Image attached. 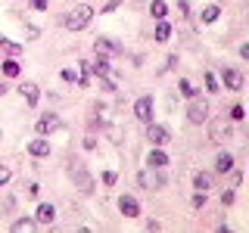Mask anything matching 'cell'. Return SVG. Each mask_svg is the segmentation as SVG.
<instances>
[{
  "instance_id": "obj_1",
  "label": "cell",
  "mask_w": 249,
  "mask_h": 233,
  "mask_svg": "<svg viewBox=\"0 0 249 233\" xmlns=\"http://www.w3.org/2000/svg\"><path fill=\"white\" fill-rule=\"evenodd\" d=\"M90 19H93V10L88 3H78V6H72V10H66L59 16V22L66 25L69 31H84L90 25Z\"/></svg>"
},
{
  "instance_id": "obj_2",
  "label": "cell",
  "mask_w": 249,
  "mask_h": 233,
  "mask_svg": "<svg viewBox=\"0 0 249 233\" xmlns=\"http://www.w3.org/2000/svg\"><path fill=\"white\" fill-rule=\"evenodd\" d=\"M69 177L75 181V186H78L81 193H93V177L88 174L84 162H78V159H72V162H69Z\"/></svg>"
},
{
  "instance_id": "obj_3",
  "label": "cell",
  "mask_w": 249,
  "mask_h": 233,
  "mask_svg": "<svg viewBox=\"0 0 249 233\" xmlns=\"http://www.w3.org/2000/svg\"><path fill=\"white\" fill-rule=\"evenodd\" d=\"M187 121H190V124H202V121H209V103H206V100H196V97H193L190 109H187Z\"/></svg>"
},
{
  "instance_id": "obj_4",
  "label": "cell",
  "mask_w": 249,
  "mask_h": 233,
  "mask_svg": "<svg viewBox=\"0 0 249 233\" xmlns=\"http://www.w3.org/2000/svg\"><path fill=\"white\" fill-rule=\"evenodd\" d=\"M146 140H150L153 146H165L171 134H168V128H162V124H153V121H146Z\"/></svg>"
},
{
  "instance_id": "obj_5",
  "label": "cell",
  "mask_w": 249,
  "mask_h": 233,
  "mask_svg": "<svg viewBox=\"0 0 249 233\" xmlns=\"http://www.w3.org/2000/svg\"><path fill=\"white\" fill-rule=\"evenodd\" d=\"M221 81L228 90H243V72L240 68H221Z\"/></svg>"
},
{
  "instance_id": "obj_6",
  "label": "cell",
  "mask_w": 249,
  "mask_h": 233,
  "mask_svg": "<svg viewBox=\"0 0 249 233\" xmlns=\"http://www.w3.org/2000/svg\"><path fill=\"white\" fill-rule=\"evenodd\" d=\"M93 50H97L100 56H115V53H122V44L109 41V37H97V41H93Z\"/></svg>"
},
{
  "instance_id": "obj_7",
  "label": "cell",
  "mask_w": 249,
  "mask_h": 233,
  "mask_svg": "<svg viewBox=\"0 0 249 233\" xmlns=\"http://www.w3.org/2000/svg\"><path fill=\"white\" fill-rule=\"evenodd\" d=\"M134 118H140L143 124L153 118V100L150 97H140L137 103H134Z\"/></svg>"
},
{
  "instance_id": "obj_8",
  "label": "cell",
  "mask_w": 249,
  "mask_h": 233,
  "mask_svg": "<svg viewBox=\"0 0 249 233\" xmlns=\"http://www.w3.org/2000/svg\"><path fill=\"white\" fill-rule=\"evenodd\" d=\"M59 128V118H56V115H41V118H37L35 121V131H37V134H53V131H56Z\"/></svg>"
},
{
  "instance_id": "obj_9",
  "label": "cell",
  "mask_w": 249,
  "mask_h": 233,
  "mask_svg": "<svg viewBox=\"0 0 249 233\" xmlns=\"http://www.w3.org/2000/svg\"><path fill=\"white\" fill-rule=\"evenodd\" d=\"M28 152L35 155V159H44V155H50V140H44V137L31 140V143H28Z\"/></svg>"
},
{
  "instance_id": "obj_10",
  "label": "cell",
  "mask_w": 249,
  "mask_h": 233,
  "mask_svg": "<svg viewBox=\"0 0 249 233\" xmlns=\"http://www.w3.org/2000/svg\"><path fill=\"white\" fill-rule=\"evenodd\" d=\"M119 208H122L124 217H137V215H140V205H137L134 196H122V199H119Z\"/></svg>"
},
{
  "instance_id": "obj_11",
  "label": "cell",
  "mask_w": 249,
  "mask_h": 233,
  "mask_svg": "<svg viewBox=\"0 0 249 233\" xmlns=\"http://www.w3.org/2000/svg\"><path fill=\"white\" fill-rule=\"evenodd\" d=\"M53 221H56V208H53V205H47V202H44V205H37L35 224H53Z\"/></svg>"
},
{
  "instance_id": "obj_12",
  "label": "cell",
  "mask_w": 249,
  "mask_h": 233,
  "mask_svg": "<svg viewBox=\"0 0 249 233\" xmlns=\"http://www.w3.org/2000/svg\"><path fill=\"white\" fill-rule=\"evenodd\" d=\"M212 143H224V140L231 137V124H224V121H212Z\"/></svg>"
},
{
  "instance_id": "obj_13",
  "label": "cell",
  "mask_w": 249,
  "mask_h": 233,
  "mask_svg": "<svg viewBox=\"0 0 249 233\" xmlns=\"http://www.w3.org/2000/svg\"><path fill=\"white\" fill-rule=\"evenodd\" d=\"M193 186H196L199 193L212 190V174H209V171H196V174H193Z\"/></svg>"
},
{
  "instance_id": "obj_14",
  "label": "cell",
  "mask_w": 249,
  "mask_h": 233,
  "mask_svg": "<svg viewBox=\"0 0 249 233\" xmlns=\"http://www.w3.org/2000/svg\"><path fill=\"white\" fill-rule=\"evenodd\" d=\"M88 66H90V72L97 75V78H103V75L112 72V68H109V59H106V56H100V53H97V62H88Z\"/></svg>"
},
{
  "instance_id": "obj_15",
  "label": "cell",
  "mask_w": 249,
  "mask_h": 233,
  "mask_svg": "<svg viewBox=\"0 0 249 233\" xmlns=\"http://www.w3.org/2000/svg\"><path fill=\"white\" fill-rule=\"evenodd\" d=\"M231 168H233V155H231V152H218L215 171H218V174H224V171H231Z\"/></svg>"
},
{
  "instance_id": "obj_16",
  "label": "cell",
  "mask_w": 249,
  "mask_h": 233,
  "mask_svg": "<svg viewBox=\"0 0 249 233\" xmlns=\"http://www.w3.org/2000/svg\"><path fill=\"white\" fill-rule=\"evenodd\" d=\"M19 90H22V97H25V103H28V106H35V103H37V84H31V81H28V84H22Z\"/></svg>"
},
{
  "instance_id": "obj_17",
  "label": "cell",
  "mask_w": 249,
  "mask_h": 233,
  "mask_svg": "<svg viewBox=\"0 0 249 233\" xmlns=\"http://www.w3.org/2000/svg\"><path fill=\"white\" fill-rule=\"evenodd\" d=\"M168 37H171V25H168L165 19H159V25H156V41H159V44H165Z\"/></svg>"
},
{
  "instance_id": "obj_18",
  "label": "cell",
  "mask_w": 249,
  "mask_h": 233,
  "mask_svg": "<svg viewBox=\"0 0 249 233\" xmlns=\"http://www.w3.org/2000/svg\"><path fill=\"white\" fill-rule=\"evenodd\" d=\"M165 165H168V155L162 150H153L150 152V168H165Z\"/></svg>"
},
{
  "instance_id": "obj_19",
  "label": "cell",
  "mask_w": 249,
  "mask_h": 233,
  "mask_svg": "<svg viewBox=\"0 0 249 233\" xmlns=\"http://www.w3.org/2000/svg\"><path fill=\"white\" fill-rule=\"evenodd\" d=\"M0 53H6V56H19L22 44H13V41H3V37H0Z\"/></svg>"
},
{
  "instance_id": "obj_20",
  "label": "cell",
  "mask_w": 249,
  "mask_h": 233,
  "mask_svg": "<svg viewBox=\"0 0 249 233\" xmlns=\"http://www.w3.org/2000/svg\"><path fill=\"white\" fill-rule=\"evenodd\" d=\"M150 13H153V19H165V16H168V6L162 3V0H153V3H150Z\"/></svg>"
},
{
  "instance_id": "obj_21",
  "label": "cell",
  "mask_w": 249,
  "mask_h": 233,
  "mask_svg": "<svg viewBox=\"0 0 249 233\" xmlns=\"http://www.w3.org/2000/svg\"><path fill=\"white\" fill-rule=\"evenodd\" d=\"M19 72H22V66H19L16 59H6V62H3V75H6V78H19Z\"/></svg>"
},
{
  "instance_id": "obj_22",
  "label": "cell",
  "mask_w": 249,
  "mask_h": 233,
  "mask_svg": "<svg viewBox=\"0 0 249 233\" xmlns=\"http://www.w3.org/2000/svg\"><path fill=\"white\" fill-rule=\"evenodd\" d=\"M218 16H221V13H218V6H206V10H202V13H199V19H202V22H206V25H212V22L218 19Z\"/></svg>"
},
{
  "instance_id": "obj_23",
  "label": "cell",
  "mask_w": 249,
  "mask_h": 233,
  "mask_svg": "<svg viewBox=\"0 0 249 233\" xmlns=\"http://www.w3.org/2000/svg\"><path fill=\"white\" fill-rule=\"evenodd\" d=\"M31 227H35V221H31V217H19V221L13 224V230H16V233H22V230H31Z\"/></svg>"
},
{
  "instance_id": "obj_24",
  "label": "cell",
  "mask_w": 249,
  "mask_h": 233,
  "mask_svg": "<svg viewBox=\"0 0 249 233\" xmlns=\"http://www.w3.org/2000/svg\"><path fill=\"white\" fill-rule=\"evenodd\" d=\"M178 87H181V93H184V97H190V100H193V97H196V90H193V84H190V81H187V78H184V81H181V84H178Z\"/></svg>"
},
{
  "instance_id": "obj_25",
  "label": "cell",
  "mask_w": 249,
  "mask_h": 233,
  "mask_svg": "<svg viewBox=\"0 0 249 233\" xmlns=\"http://www.w3.org/2000/svg\"><path fill=\"white\" fill-rule=\"evenodd\" d=\"M231 118H233V121H243V118H246L243 106H233V109H231Z\"/></svg>"
},
{
  "instance_id": "obj_26",
  "label": "cell",
  "mask_w": 249,
  "mask_h": 233,
  "mask_svg": "<svg viewBox=\"0 0 249 233\" xmlns=\"http://www.w3.org/2000/svg\"><path fill=\"white\" fill-rule=\"evenodd\" d=\"M10 177H13V171L6 168V165H0V186H3V183H10Z\"/></svg>"
},
{
  "instance_id": "obj_27",
  "label": "cell",
  "mask_w": 249,
  "mask_h": 233,
  "mask_svg": "<svg viewBox=\"0 0 249 233\" xmlns=\"http://www.w3.org/2000/svg\"><path fill=\"white\" fill-rule=\"evenodd\" d=\"M115 181H119V174H115V171H106V174H103V183L106 186H112Z\"/></svg>"
},
{
  "instance_id": "obj_28",
  "label": "cell",
  "mask_w": 249,
  "mask_h": 233,
  "mask_svg": "<svg viewBox=\"0 0 249 233\" xmlns=\"http://www.w3.org/2000/svg\"><path fill=\"white\" fill-rule=\"evenodd\" d=\"M206 90H218V81H215V75H206Z\"/></svg>"
},
{
  "instance_id": "obj_29",
  "label": "cell",
  "mask_w": 249,
  "mask_h": 233,
  "mask_svg": "<svg viewBox=\"0 0 249 233\" xmlns=\"http://www.w3.org/2000/svg\"><path fill=\"white\" fill-rule=\"evenodd\" d=\"M62 81H69V84H72V81H78V75L72 72V68H62Z\"/></svg>"
},
{
  "instance_id": "obj_30",
  "label": "cell",
  "mask_w": 249,
  "mask_h": 233,
  "mask_svg": "<svg viewBox=\"0 0 249 233\" xmlns=\"http://www.w3.org/2000/svg\"><path fill=\"white\" fill-rule=\"evenodd\" d=\"M193 205H196V208L206 205V193H199V190H196V196H193Z\"/></svg>"
},
{
  "instance_id": "obj_31",
  "label": "cell",
  "mask_w": 249,
  "mask_h": 233,
  "mask_svg": "<svg viewBox=\"0 0 249 233\" xmlns=\"http://www.w3.org/2000/svg\"><path fill=\"white\" fill-rule=\"evenodd\" d=\"M25 193H28V196H31V199H35V196H37V193H41V186H37V183H28V190H25Z\"/></svg>"
},
{
  "instance_id": "obj_32",
  "label": "cell",
  "mask_w": 249,
  "mask_h": 233,
  "mask_svg": "<svg viewBox=\"0 0 249 233\" xmlns=\"http://www.w3.org/2000/svg\"><path fill=\"white\" fill-rule=\"evenodd\" d=\"M31 6H35V10H41V13H44V10H47V0H31Z\"/></svg>"
}]
</instances>
